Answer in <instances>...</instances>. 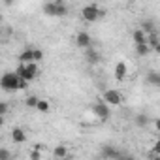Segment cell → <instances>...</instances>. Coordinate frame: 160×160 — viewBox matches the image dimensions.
Listing matches in <instances>:
<instances>
[{
    "instance_id": "8",
    "label": "cell",
    "mask_w": 160,
    "mask_h": 160,
    "mask_svg": "<svg viewBox=\"0 0 160 160\" xmlns=\"http://www.w3.org/2000/svg\"><path fill=\"white\" fill-rule=\"evenodd\" d=\"M36 62L34 58V47H27L25 51L19 53V64H32Z\"/></svg>"
},
{
    "instance_id": "1",
    "label": "cell",
    "mask_w": 160,
    "mask_h": 160,
    "mask_svg": "<svg viewBox=\"0 0 160 160\" xmlns=\"http://www.w3.org/2000/svg\"><path fill=\"white\" fill-rule=\"evenodd\" d=\"M0 87H2L6 92H13V91H21V77L13 72H8L2 75V79H0Z\"/></svg>"
},
{
    "instance_id": "19",
    "label": "cell",
    "mask_w": 160,
    "mask_h": 160,
    "mask_svg": "<svg viewBox=\"0 0 160 160\" xmlns=\"http://www.w3.org/2000/svg\"><path fill=\"white\" fill-rule=\"evenodd\" d=\"M115 160H134V156L128 154V152H124V151H119V154H117Z\"/></svg>"
},
{
    "instance_id": "17",
    "label": "cell",
    "mask_w": 160,
    "mask_h": 160,
    "mask_svg": "<svg viewBox=\"0 0 160 160\" xmlns=\"http://www.w3.org/2000/svg\"><path fill=\"white\" fill-rule=\"evenodd\" d=\"M36 109H38V111H42V113H47V111H49V102H47V100H40Z\"/></svg>"
},
{
    "instance_id": "7",
    "label": "cell",
    "mask_w": 160,
    "mask_h": 160,
    "mask_svg": "<svg viewBox=\"0 0 160 160\" xmlns=\"http://www.w3.org/2000/svg\"><path fill=\"white\" fill-rule=\"evenodd\" d=\"M75 45H77L79 49H91V47H92V38H91V34L85 32V30L77 32V36H75Z\"/></svg>"
},
{
    "instance_id": "13",
    "label": "cell",
    "mask_w": 160,
    "mask_h": 160,
    "mask_svg": "<svg viewBox=\"0 0 160 160\" xmlns=\"http://www.w3.org/2000/svg\"><path fill=\"white\" fill-rule=\"evenodd\" d=\"M147 83L152 85V87H160V72H149Z\"/></svg>"
},
{
    "instance_id": "21",
    "label": "cell",
    "mask_w": 160,
    "mask_h": 160,
    "mask_svg": "<svg viewBox=\"0 0 160 160\" xmlns=\"http://www.w3.org/2000/svg\"><path fill=\"white\" fill-rule=\"evenodd\" d=\"M34 58H36V64L43 58V51L42 49H34Z\"/></svg>"
},
{
    "instance_id": "3",
    "label": "cell",
    "mask_w": 160,
    "mask_h": 160,
    "mask_svg": "<svg viewBox=\"0 0 160 160\" xmlns=\"http://www.w3.org/2000/svg\"><path fill=\"white\" fill-rule=\"evenodd\" d=\"M15 73L21 77V79H25V81H32V79H36L38 77V73H40V68H38V64L36 62H32V64H19L17 66V70H15Z\"/></svg>"
},
{
    "instance_id": "25",
    "label": "cell",
    "mask_w": 160,
    "mask_h": 160,
    "mask_svg": "<svg viewBox=\"0 0 160 160\" xmlns=\"http://www.w3.org/2000/svg\"><path fill=\"white\" fill-rule=\"evenodd\" d=\"M152 122H154V128H156V132L160 134V117H158V119H154Z\"/></svg>"
},
{
    "instance_id": "24",
    "label": "cell",
    "mask_w": 160,
    "mask_h": 160,
    "mask_svg": "<svg viewBox=\"0 0 160 160\" xmlns=\"http://www.w3.org/2000/svg\"><path fill=\"white\" fill-rule=\"evenodd\" d=\"M6 111H8V104H6V102H2V104H0V113L6 115Z\"/></svg>"
},
{
    "instance_id": "26",
    "label": "cell",
    "mask_w": 160,
    "mask_h": 160,
    "mask_svg": "<svg viewBox=\"0 0 160 160\" xmlns=\"http://www.w3.org/2000/svg\"><path fill=\"white\" fill-rule=\"evenodd\" d=\"M154 51H156V53H160V42H158V45L154 47Z\"/></svg>"
},
{
    "instance_id": "10",
    "label": "cell",
    "mask_w": 160,
    "mask_h": 160,
    "mask_svg": "<svg viewBox=\"0 0 160 160\" xmlns=\"http://www.w3.org/2000/svg\"><path fill=\"white\" fill-rule=\"evenodd\" d=\"M12 141H13V143H25V141H27V134H25V130L19 128V126H15V128L12 130Z\"/></svg>"
},
{
    "instance_id": "14",
    "label": "cell",
    "mask_w": 160,
    "mask_h": 160,
    "mask_svg": "<svg viewBox=\"0 0 160 160\" xmlns=\"http://www.w3.org/2000/svg\"><path fill=\"white\" fill-rule=\"evenodd\" d=\"M149 117L145 115V113H138L136 117H134V122H136V126H139V128H143V126H147L149 124Z\"/></svg>"
},
{
    "instance_id": "18",
    "label": "cell",
    "mask_w": 160,
    "mask_h": 160,
    "mask_svg": "<svg viewBox=\"0 0 160 160\" xmlns=\"http://www.w3.org/2000/svg\"><path fill=\"white\" fill-rule=\"evenodd\" d=\"M38 102H40V98H36V96H28L27 98V106L28 108H38Z\"/></svg>"
},
{
    "instance_id": "12",
    "label": "cell",
    "mask_w": 160,
    "mask_h": 160,
    "mask_svg": "<svg viewBox=\"0 0 160 160\" xmlns=\"http://www.w3.org/2000/svg\"><path fill=\"white\" fill-rule=\"evenodd\" d=\"M53 156H55L57 160L66 158V156H68V147H66V145H57V147L53 149Z\"/></svg>"
},
{
    "instance_id": "20",
    "label": "cell",
    "mask_w": 160,
    "mask_h": 160,
    "mask_svg": "<svg viewBox=\"0 0 160 160\" xmlns=\"http://www.w3.org/2000/svg\"><path fill=\"white\" fill-rule=\"evenodd\" d=\"M12 158V152L8 149H0V160H10Z\"/></svg>"
},
{
    "instance_id": "11",
    "label": "cell",
    "mask_w": 160,
    "mask_h": 160,
    "mask_svg": "<svg viewBox=\"0 0 160 160\" xmlns=\"http://www.w3.org/2000/svg\"><path fill=\"white\" fill-rule=\"evenodd\" d=\"M132 40H134V43H136V45H141V43H147V36H145V32H143V28H136V30L132 32Z\"/></svg>"
},
{
    "instance_id": "5",
    "label": "cell",
    "mask_w": 160,
    "mask_h": 160,
    "mask_svg": "<svg viewBox=\"0 0 160 160\" xmlns=\"http://www.w3.org/2000/svg\"><path fill=\"white\" fill-rule=\"evenodd\" d=\"M91 109H92V113L98 117V119H102V121H108L109 117H111V111H109V106L104 102V100H98V102H92V106H91Z\"/></svg>"
},
{
    "instance_id": "4",
    "label": "cell",
    "mask_w": 160,
    "mask_h": 160,
    "mask_svg": "<svg viewBox=\"0 0 160 160\" xmlns=\"http://www.w3.org/2000/svg\"><path fill=\"white\" fill-rule=\"evenodd\" d=\"M81 15H83V19H85L87 23H94V21H98V19L104 15V10H102L98 4H87V6L81 10Z\"/></svg>"
},
{
    "instance_id": "15",
    "label": "cell",
    "mask_w": 160,
    "mask_h": 160,
    "mask_svg": "<svg viewBox=\"0 0 160 160\" xmlns=\"http://www.w3.org/2000/svg\"><path fill=\"white\" fill-rule=\"evenodd\" d=\"M87 60H89L91 64H98V62H100V53H98V51H94L92 47H91V49H87Z\"/></svg>"
},
{
    "instance_id": "16",
    "label": "cell",
    "mask_w": 160,
    "mask_h": 160,
    "mask_svg": "<svg viewBox=\"0 0 160 160\" xmlns=\"http://www.w3.org/2000/svg\"><path fill=\"white\" fill-rule=\"evenodd\" d=\"M149 53H151V47H149V43L136 45V55H138V57H147Z\"/></svg>"
},
{
    "instance_id": "23",
    "label": "cell",
    "mask_w": 160,
    "mask_h": 160,
    "mask_svg": "<svg viewBox=\"0 0 160 160\" xmlns=\"http://www.w3.org/2000/svg\"><path fill=\"white\" fill-rule=\"evenodd\" d=\"M30 160H40V151H38V149L30 151Z\"/></svg>"
},
{
    "instance_id": "27",
    "label": "cell",
    "mask_w": 160,
    "mask_h": 160,
    "mask_svg": "<svg viewBox=\"0 0 160 160\" xmlns=\"http://www.w3.org/2000/svg\"><path fill=\"white\" fill-rule=\"evenodd\" d=\"M154 160H160V156H156V158H154Z\"/></svg>"
},
{
    "instance_id": "6",
    "label": "cell",
    "mask_w": 160,
    "mask_h": 160,
    "mask_svg": "<svg viewBox=\"0 0 160 160\" xmlns=\"http://www.w3.org/2000/svg\"><path fill=\"white\" fill-rule=\"evenodd\" d=\"M102 100H104L109 108H111V106H121V102H122V94H121L117 89H108V91H104Z\"/></svg>"
},
{
    "instance_id": "2",
    "label": "cell",
    "mask_w": 160,
    "mask_h": 160,
    "mask_svg": "<svg viewBox=\"0 0 160 160\" xmlns=\"http://www.w3.org/2000/svg\"><path fill=\"white\" fill-rule=\"evenodd\" d=\"M43 13L49 17H62L68 13V6L62 2V0H55V2H47L43 4Z\"/></svg>"
},
{
    "instance_id": "22",
    "label": "cell",
    "mask_w": 160,
    "mask_h": 160,
    "mask_svg": "<svg viewBox=\"0 0 160 160\" xmlns=\"http://www.w3.org/2000/svg\"><path fill=\"white\" fill-rule=\"evenodd\" d=\"M152 151H154V154H158V156H160V134H158V139H156V143L152 145Z\"/></svg>"
},
{
    "instance_id": "9",
    "label": "cell",
    "mask_w": 160,
    "mask_h": 160,
    "mask_svg": "<svg viewBox=\"0 0 160 160\" xmlns=\"http://www.w3.org/2000/svg\"><path fill=\"white\" fill-rule=\"evenodd\" d=\"M113 75H115V79H119V81H121V79H124L126 75H128V66L121 60V62H117L115 64V72H113Z\"/></svg>"
}]
</instances>
